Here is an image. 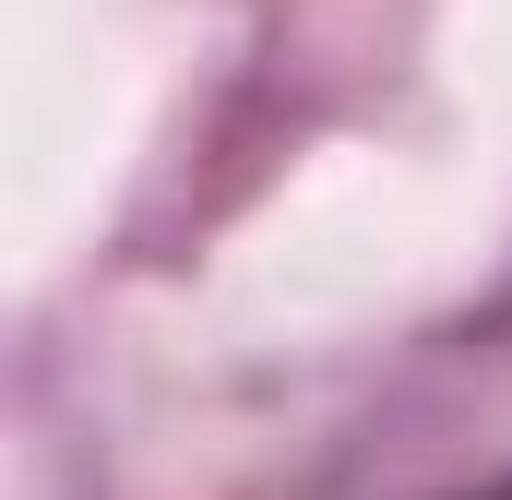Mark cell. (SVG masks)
I'll use <instances>...</instances> for the list:
<instances>
[{"label":"cell","mask_w":512,"mask_h":500,"mask_svg":"<svg viewBox=\"0 0 512 500\" xmlns=\"http://www.w3.org/2000/svg\"><path fill=\"white\" fill-rule=\"evenodd\" d=\"M489 500H512V489H489Z\"/></svg>","instance_id":"cell-1"}]
</instances>
